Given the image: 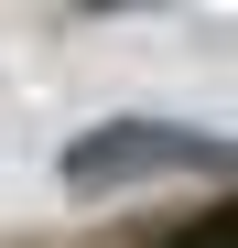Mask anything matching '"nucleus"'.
<instances>
[{"label":"nucleus","instance_id":"nucleus-1","mask_svg":"<svg viewBox=\"0 0 238 248\" xmlns=\"http://www.w3.org/2000/svg\"><path fill=\"white\" fill-rule=\"evenodd\" d=\"M227 140L217 130H173V119H108V130H87L65 151V184L76 194H119V184H141V173H217Z\"/></svg>","mask_w":238,"mask_h":248},{"label":"nucleus","instance_id":"nucleus-2","mask_svg":"<svg viewBox=\"0 0 238 248\" xmlns=\"http://www.w3.org/2000/svg\"><path fill=\"white\" fill-rule=\"evenodd\" d=\"M173 248H238V216H206V227H184Z\"/></svg>","mask_w":238,"mask_h":248},{"label":"nucleus","instance_id":"nucleus-3","mask_svg":"<svg viewBox=\"0 0 238 248\" xmlns=\"http://www.w3.org/2000/svg\"><path fill=\"white\" fill-rule=\"evenodd\" d=\"M87 11H130V0H87Z\"/></svg>","mask_w":238,"mask_h":248}]
</instances>
